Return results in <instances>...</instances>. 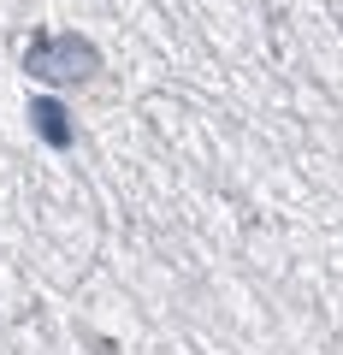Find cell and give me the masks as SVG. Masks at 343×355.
Wrapping results in <instances>:
<instances>
[{
	"label": "cell",
	"mask_w": 343,
	"mask_h": 355,
	"mask_svg": "<svg viewBox=\"0 0 343 355\" xmlns=\"http://www.w3.org/2000/svg\"><path fill=\"white\" fill-rule=\"evenodd\" d=\"M24 71L42 83H83V77L101 71V48L83 42L77 30H42L24 48Z\"/></svg>",
	"instance_id": "6da1fadb"
},
{
	"label": "cell",
	"mask_w": 343,
	"mask_h": 355,
	"mask_svg": "<svg viewBox=\"0 0 343 355\" xmlns=\"http://www.w3.org/2000/svg\"><path fill=\"white\" fill-rule=\"evenodd\" d=\"M30 125H36V137L48 142V148H71V113H65L60 101H30Z\"/></svg>",
	"instance_id": "7a4b0ae2"
}]
</instances>
